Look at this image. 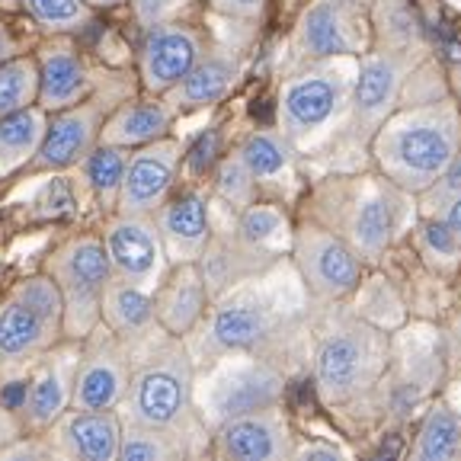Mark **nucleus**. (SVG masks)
Instances as JSON below:
<instances>
[{
  "label": "nucleus",
  "instance_id": "obj_17",
  "mask_svg": "<svg viewBox=\"0 0 461 461\" xmlns=\"http://www.w3.org/2000/svg\"><path fill=\"white\" fill-rule=\"evenodd\" d=\"M183 154H186V144L170 135L141 144V148H131L129 160H125L119 199H115V212L154 215L160 209V202L180 183Z\"/></svg>",
  "mask_w": 461,
  "mask_h": 461
},
{
  "label": "nucleus",
  "instance_id": "obj_3",
  "mask_svg": "<svg viewBox=\"0 0 461 461\" xmlns=\"http://www.w3.org/2000/svg\"><path fill=\"white\" fill-rule=\"evenodd\" d=\"M311 218L330 228L359 253L362 263H378L420 218L417 195L403 193L382 173H337L314 186Z\"/></svg>",
  "mask_w": 461,
  "mask_h": 461
},
{
  "label": "nucleus",
  "instance_id": "obj_30",
  "mask_svg": "<svg viewBox=\"0 0 461 461\" xmlns=\"http://www.w3.org/2000/svg\"><path fill=\"white\" fill-rule=\"evenodd\" d=\"M372 49L429 55V32L411 0H372Z\"/></svg>",
  "mask_w": 461,
  "mask_h": 461
},
{
  "label": "nucleus",
  "instance_id": "obj_32",
  "mask_svg": "<svg viewBox=\"0 0 461 461\" xmlns=\"http://www.w3.org/2000/svg\"><path fill=\"white\" fill-rule=\"evenodd\" d=\"M125 160H129V148H119V144L100 141L94 151L80 160V170H84V183L94 195V202L103 212H115V199H119V186H122V173Z\"/></svg>",
  "mask_w": 461,
  "mask_h": 461
},
{
  "label": "nucleus",
  "instance_id": "obj_24",
  "mask_svg": "<svg viewBox=\"0 0 461 461\" xmlns=\"http://www.w3.org/2000/svg\"><path fill=\"white\" fill-rule=\"evenodd\" d=\"M240 74H244V58L238 49H205L193 71L164 96L180 115L195 113V109H212L234 94Z\"/></svg>",
  "mask_w": 461,
  "mask_h": 461
},
{
  "label": "nucleus",
  "instance_id": "obj_41",
  "mask_svg": "<svg viewBox=\"0 0 461 461\" xmlns=\"http://www.w3.org/2000/svg\"><path fill=\"white\" fill-rule=\"evenodd\" d=\"M135 7L144 26H154V23L176 20V14L183 10V0H135Z\"/></svg>",
  "mask_w": 461,
  "mask_h": 461
},
{
  "label": "nucleus",
  "instance_id": "obj_26",
  "mask_svg": "<svg viewBox=\"0 0 461 461\" xmlns=\"http://www.w3.org/2000/svg\"><path fill=\"white\" fill-rule=\"evenodd\" d=\"M240 160L247 164V170L253 173L259 193L273 189V193H292L298 183V158L302 154L292 148L285 135L279 129H253L234 148Z\"/></svg>",
  "mask_w": 461,
  "mask_h": 461
},
{
  "label": "nucleus",
  "instance_id": "obj_19",
  "mask_svg": "<svg viewBox=\"0 0 461 461\" xmlns=\"http://www.w3.org/2000/svg\"><path fill=\"white\" fill-rule=\"evenodd\" d=\"M154 221H158L170 263H199L212 240V228H215L209 186L199 180L176 183L173 193L160 202V209L154 212Z\"/></svg>",
  "mask_w": 461,
  "mask_h": 461
},
{
  "label": "nucleus",
  "instance_id": "obj_42",
  "mask_svg": "<svg viewBox=\"0 0 461 461\" xmlns=\"http://www.w3.org/2000/svg\"><path fill=\"white\" fill-rule=\"evenodd\" d=\"M23 51V42L20 36L14 32V26H7V20H0V61L4 58H14Z\"/></svg>",
  "mask_w": 461,
  "mask_h": 461
},
{
  "label": "nucleus",
  "instance_id": "obj_39",
  "mask_svg": "<svg viewBox=\"0 0 461 461\" xmlns=\"http://www.w3.org/2000/svg\"><path fill=\"white\" fill-rule=\"evenodd\" d=\"M209 7L234 23H259L267 16L269 0H209Z\"/></svg>",
  "mask_w": 461,
  "mask_h": 461
},
{
  "label": "nucleus",
  "instance_id": "obj_14",
  "mask_svg": "<svg viewBox=\"0 0 461 461\" xmlns=\"http://www.w3.org/2000/svg\"><path fill=\"white\" fill-rule=\"evenodd\" d=\"M131 378V349L109 327L96 324L80 339V359L74 372L71 407L80 411H115Z\"/></svg>",
  "mask_w": 461,
  "mask_h": 461
},
{
  "label": "nucleus",
  "instance_id": "obj_45",
  "mask_svg": "<svg viewBox=\"0 0 461 461\" xmlns=\"http://www.w3.org/2000/svg\"><path fill=\"white\" fill-rule=\"evenodd\" d=\"M10 4H16V0H0V7H10Z\"/></svg>",
  "mask_w": 461,
  "mask_h": 461
},
{
  "label": "nucleus",
  "instance_id": "obj_9",
  "mask_svg": "<svg viewBox=\"0 0 461 461\" xmlns=\"http://www.w3.org/2000/svg\"><path fill=\"white\" fill-rule=\"evenodd\" d=\"M429 55L391 49H368L366 55H359V74H356L349 113L327 148H339L343 154H368L372 135L394 113L411 74Z\"/></svg>",
  "mask_w": 461,
  "mask_h": 461
},
{
  "label": "nucleus",
  "instance_id": "obj_33",
  "mask_svg": "<svg viewBox=\"0 0 461 461\" xmlns=\"http://www.w3.org/2000/svg\"><path fill=\"white\" fill-rule=\"evenodd\" d=\"M23 14L51 36H77L94 26L96 10L86 0H16Z\"/></svg>",
  "mask_w": 461,
  "mask_h": 461
},
{
  "label": "nucleus",
  "instance_id": "obj_1",
  "mask_svg": "<svg viewBox=\"0 0 461 461\" xmlns=\"http://www.w3.org/2000/svg\"><path fill=\"white\" fill-rule=\"evenodd\" d=\"M311 308L314 302L285 257L267 273L218 295L202 324L186 337V346L195 362L228 353L269 356L279 362V353L311 333Z\"/></svg>",
  "mask_w": 461,
  "mask_h": 461
},
{
  "label": "nucleus",
  "instance_id": "obj_11",
  "mask_svg": "<svg viewBox=\"0 0 461 461\" xmlns=\"http://www.w3.org/2000/svg\"><path fill=\"white\" fill-rule=\"evenodd\" d=\"M288 263L295 267L311 302L321 308L343 304L366 282V263L359 259V253L311 215L292 228Z\"/></svg>",
  "mask_w": 461,
  "mask_h": 461
},
{
  "label": "nucleus",
  "instance_id": "obj_8",
  "mask_svg": "<svg viewBox=\"0 0 461 461\" xmlns=\"http://www.w3.org/2000/svg\"><path fill=\"white\" fill-rule=\"evenodd\" d=\"M288 375L282 362L253 353H228L209 359V368H195V413L205 429H215L224 420L240 413L263 411L285 401Z\"/></svg>",
  "mask_w": 461,
  "mask_h": 461
},
{
  "label": "nucleus",
  "instance_id": "obj_15",
  "mask_svg": "<svg viewBox=\"0 0 461 461\" xmlns=\"http://www.w3.org/2000/svg\"><path fill=\"white\" fill-rule=\"evenodd\" d=\"M209 39L195 23L186 20H164L154 26H144V36L138 42V84L144 94L164 96L180 84L193 65L205 55Z\"/></svg>",
  "mask_w": 461,
  "mask_h": 461
},
{
  "label": "nucleus",
  "instance_id": "obj_29",
  "mask_svg": "<svg viewBox=\"0 0 461 461\" xmlns=\"http://www.w3.org/2000/svg\"><path fill=\"white\" fill-rule=\"evenodd\" d=\"M49 129V113L39 103L0 115V180L26 170L39 154Z\"/></svg>",
  "mask_w": 461,
  "mask_h": 461
},
{
  "label": "nucleus",
  "instance_id": "obj_6",
  "mask_svg": "<svg viewBox=\"0 0 461 461\" xmlns=\"http://www.w3.org/2000/svg\"><path fill=\"white\" fill-rule=\"evenodd\" d=\"M359 58L333 55L292 65L276 96V129L298 154H321L343 125L353 100Z\"/></svg>",
  "mask_w": 461,
  "mask_h": 461
},
{
  "label": "nucleus",
  "instance_id": "obj_23",
  "mask_svg": "<svg viewBox=\"0 0 461 461\" xmlns=\"http://www.w3.org/2000/svg\"><path fill=\"white\" fill-rule=\"evenodd\" d=\"M212 295L199 263H170L154 285V321L164 333L186 339L209 311Z\"/></svg>",
  "mask_w": 461,
  "mask_h": 461
},
{
  "label": "nucleus",
  "instance_id": "obj_34",
  "mask_svg": "<svg viewBox=\"0 0 461 461\" xmlns=\"http://www.w3.org/2000/svg\"><path fill=\"white\" fill-rule=\"evenodd\" d=\"M209 193L212 199H218L228 212H240L247 209L250 202L259 199V186L253 180V173L247 170V164L238 158L234 151L221 154L215 160L209 173Z\"/></svg>",
  "mask_w": 461,
  "mask_h": 461
},
{
  "label": "nucleus",
  "instance_id": "obj_5",
  "mask_svg": "<svg viewBox=\"0 0 461 461\" xmlns=\"http://www.w3.org/2000/svg\"><path fill=\"white\" fill-rule=\"evenodd\" d=\"M327 308L330 311L317 321V327L311 324V384L324 407H349L384 384L391 333L372 324L356 308Z\"/></svg>",
  "mask_w": 461,
  "mask_h": 461
},
{
  "label": "nucleus",
  "instance_id": "obj_10",
  "mask_svg": "<svg viewBox=\"0 0 461 461\" xmlns=\"http://www.w3.org/2000/svg\"><path fill=\"white\" fill-rule=\"evenodd\" d=\"M42 273H49L58 292H61L65 337L84 339L100 324L103 292H106V282L113 279V267H109V257L103 250V238L94 230L68 238L65 244H58L51 250Z\"/></svg>",
  "mask_w": 461,
  "mask_h": 461
},
{
  "label": "nucleus",
  "instance_id": "obj_20",
  "mask_svg": "<svg viewBox=\"0 0 461 461\" xmlns=\"http://www.w3.org/2000/svg\"><path fill=\"white\" fill-rule=\"evenodd\" d=\"M77 359H80V339L65 337L55 349H49L36 366L29 368V375L23 378L26 384H23L20 413H23V423L32 432H45L71 407Z\"/></svg>",
  "mask_w": 461,
  "mask_h": 461
},
{
  "label": "nucleus",
  "instance_id": "obj_31",
  "mask_svg": "<svg viewBox=\"0 0 461 461\" xmlns=\"http://www.w3.org/2000/svg\"><path fill=\"white\" fill-rule=\"evenodd\" d=\"M413 461H455L461 458V411H455L446 397H432L426 403L413 442L407 448Z\"/></svg>",
  "mask_w": 461,
  "mask_h": 461
},
{
  "label": "nucleus",
  "instance_id": "obj_13",
  "mask_svg": "<svg viewBox=\"0 0 461 461\" xmlns=\"http://www.w3.org/2000/svg\"><path fill=\"white\" fill-rule=\"evenodd\" d=\"M125 96H115L109 84H100L86 100L74 103L68 109L49 113V129H45V141L32 164L26 167L29 173H58L77 167L86 154L100 144L103 122L113 113L115 103H122Z\"/></svg>",
  "mask_w": 461,
  "mask_h": 461
},
{
  "label": "nucleus",
  "instance_id": "obj_16",
  "mask_svg": "<svg viewBox=\"0 0 461 461\" xmlns=\"http://www.w3.org/2000/svg\"><path fill=\"white\" fill-rule=\"evenodd\" d=\"M295 442L298 436L285 407L273 403L215 426L209 436V452L221 461H288Z\"/></svg>",
  "mask_w": 461,
  "mask_h": 461
},
{
  "label": "nucleus",
  "instance_id": "obj_36",
  "mask_svg": "<svg viewBox=\"0 0 461 461\" xmlns=\"http://www.w3.org/2000/svg\"><path fill=\"white\" fill-rule=\"evenodd\" d=\"M39 100V65L36 55L20 51L0 61V115L26 109Z\"/></svg>",
  "mask_w": 461,
  "mask_h": 461
},
{
  "label": "nucleus",
  "instance_id": "obj_12",
  "mask_svg": "<svg viewBox=\"0 0 461 461\" xmlns=\"http://www.w3.org/2000/svg\"><path fill=\"white\" fill-rule=\"evenodd\" d=\"M372 49V0H308L288 36V68Z\"/></svg>",
  "mask_w": 461,
  "mask_h": 461
},
{
  "label": "nucleus",
  "instance_id": "obj_35",
  "mask_svg": "<svg viewBox=\"0 0 461 461\" xmlns=\"http://www.w3.org/2000/svg\"><path fill=\"white\" fill-rule=\"evenodd\" d=\"M413 247L432 273H455L461 267V244L442 218L420 215L411 228Z\"/></svg>",
  "mask_w": 461,
  "mask_h": 461
},
{
  "label": "nucleus",
  "instance_id": "obj_7",
  "mask_svg": "<svg viewBox=\"0 0 461 461\" xmlns=\"http://www.w3.org/2000/svg\"><path fill=\"white\" fill-rule=\"evenodd\" d=\"M65 339V304L49 273L14 282L0 302V382H20Z\"/></svg>",
  "mask_w": 461,
  "mask_h": 461
},
{
  "label": "nucleus",
  "instance_id": "obj_37",
  "mask_svg": "<svg viewBox=\"0 0 461 461\" xmlns=\"http://www.w3.org/2000/svg\"><path fill=\"white\" fill-rule=\"evenodd\" d=\"M186 446L176 436L151 426L122 423V442H119V461H176L183 458Z\"/></svg>",
  "mask_w": 461,
  "mask_h": 461
},
{
  "label": "nucleus",
  "instance_id": "obj_43",
  "mask_svg": "<svg viewBox=\"0 0 461 461\" xmlns=\"http://www.w3.org/2000/svg\"><path fill=\"white\" fill-rule=\"evenodd\" d=\"M436 218H442V221H446L448 228H452V234L458 238V244H461V195H455V199L448 202L446 209H442Z\"/></svg>",
  "mask_w": 461,
  "mask_h": 461
},
{
  "label": "nucleus",
  "instance_id": "obj_28",
  "mask_svg": "<svg viewBox=\"0 0 461 461\" xmlns=\"http://www.w3.org/2000/svg\"><path fill=\"white\" fill-rule=\"evenodd\" d=\"M292 228H295V221L282 209V202H273V199H257V202H250L247 209L230 212V230H234L244 244H250L253 250L267 253V257H276V259L288 257Z\"/></svg>",
  "mask_w": 461,
  "mask_h": 461
},
{
  "label": "nucleus",
  "instance_id": "obj_18",
  "mask_svg": "<svg viewBox=\"0 0 461 461\" xmlns=\"http://www.w3.org/2000/svg\"><path fill=\"white\" fill-rule=\"evenodd\" d=\"M100 238H103V250L109 257V267H113V276L154 292L160 276L170 267L154 215L109 212V221Z\"/></svg>",
  "mask_w": 461,
  "mask_h": 461
},
{
  "label": "nucleus",
  "instance_id": "obj_22",
  "mask_svg": "<svg viewBox=\"0 0 461 461\" xmlns=\"http://www.w3.org/2000/svg\"><path fill=\"white\" fill-rule=\"evenodd\" d=\"M51 455L71 461H119L122 417L119 411H80L68 407L42 432Z\"/></svg>",
  "mask_w": 461,
  "mask_h": 461
},
{
  "label": "nucleus",
  "instance_id": "obj_2",
  "mask_svg": "<svg viewBox=\"0 0 461 461\" xmlns=\"http://www.w3.org/2000/svg\"><path fill=\"white\" fill-rule=\"evenodd\" d=\"M407 84L394 113L378 125L368 141V160L384 180L403 193H423L461 151V106L446 86V71L436 55L423 58Z\"/></svg>",
  "mask_w": 461,
  "mask_h": 461
},
{
  "label": "nucleus",
  "instance_id": "obj_38",
  "mask_svg": "<svg viewBox=\"0 0 461 461\" xmlns=\"http://www.w3.org/2000/svg\"><path fill=\"white\" fill-rule=\"evenodd\" d=\"M455 195H461V151L455 154L452 164H448L423 193H417V212L426 218H436Z\"/></svg>",
  "mask_w": 461,
  "mask_h": 461
},
{
  "label": "nucleus",
  "instance_id": "obj_21",
  "mask_svg": "<svg viewBox=\"0 0 461 461\" xmlns=\"http://www.w3.org/2000/svg\"><path fill=\"white\" fill-rule=\"evenodd\" d=\"M39 65V106L45 113H58L74 103L86 100L94 94L100 80L94 77V68L86 65L84 51L74 45L71 36H51L39 45L36 51Z\"/></svg>",
  "mask_w": 461,
  "mask_h": 461
},
{
  "label": "nucleus",
  "instance_id": "obj_4",
  "mask_svg": "<svg viewBox=\"0 0 461 461\" xmlns=\"http://www.w3.org/2000/svg\"><path fill=\"white\" fill-rule=\"evenodd\" d=\"M131 359L138 362H131L129 388L115 407L122 423L170 432L193 455V442H209L212 432L202 426L199 413H195V359L186 339L158 330L144 343H138Z\"/></svg>",
  "mask_w": 461,
  "mask_h": 461
},
{
  "label": "nucleus",
  "instance_id": "obj_25",
  "mask_svg": "<svg viewBox=\"0 0 461 461\" xmlns=\"http://www.w3.org/2000/svg\"><path fill=\"white\" fill-rule=\"evenodd\" d=\"M176 119H180V113L170 106L167 96H125L106 115L100 141L119 144V148H129L131 151V148H141V144L170 135Z\"/></svg>",
  "mask_w": 461,
  "mask_h": 461
},
{
  "label": "nucleus",
  "instance_id": "obj_44",
  "mask_svg": "<svg viewBox=\"0 0 461 461\" xmlns=\"http://www.w3.org/2000/svg\"><path fill=\"white\" fill-rule=\"evenodd\" d=\"M122 4H129V0H86V7H94V10H115V7H122Z\"/></svg>",
  "mask_w": 461,
  "mask_h": 461
},
{
  "label": "nucleus",
  "instance_id": "obj_27",
  "mask_svg": "<svg viewBox=\"0 0 461 461\" xmlns=\"http://www.w3.org/2000/svg\"><path fill=\"white\" fill-rule=\"evenodd\" d=\"M100 324L109 327L125 346L144 343L151 333L160 330L154 321V292L113 276L106 282V292H103Z\"/></svg>",
  "mask_w": 461,
  "mask_h": 461
},
{
  "label": "nucleus",
  "instance_id": "obj_40",
  "mask_svg": "<svg viewBox=\"0 0 461 461\" xmlns=\"http://www.w3.org/2000/svg\"><path fill=\"white\" fill-rule=\"evenodd\" d=\"M346 455L349 452H346L343 446H333V442H321V439L302 442L298 439L292 458H298V461H339V458H346Z\"/></svg>",
  "mask_w": 461,
  "mask_h": 461
}]
</instances>
